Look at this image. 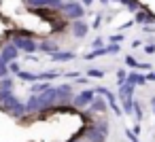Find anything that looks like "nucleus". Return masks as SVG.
Returning a JSON list of instances; mask_svg holds the SVG:
<instances>
[{"label":"nucleus","mask_w":155,"mask_h":142,"mask_svg":"<svg viewBox=\"0 0 155 142\" xmlns=\"http://www.w3.org/2000/svg\"><path fill=\"white\" fill-rule=\"evenodd\" d=\"M0 108L9 115H13V117H24L26 115L24 102H19L11 91H0Z\"/></svg>","instance_id":"1"},{"label":"nucleus","mask_w":155,"mask_h":142,"mask_svg":"<svg viewBox=\"0 0 155 142\" xmlns=\"http://www.w3.org/2000/svg\"><path fill=\"white\" fill-rule=\"evenodd\" d=\"M13 45H15L17 51H24V53H28V55H32V53L38 49V43H36V40L30 36V32H26V30H17V32H15Z\"/></svg>","instance_id":"2"},{"label":"nucleus","mask_w":155,"mask_h":142,"mask_svg":"<svg viewBox=\"0 0 155 142\" xmlns=\"http://www.w3.org/2000/svg\"><path fill=\"white\" fill-rule=\"evenodd\" d=\"M85 134L89 142H104V138L108 136V123H96L89 129H85Z\"/></svg>","instance_id":"3"},{"label":"nucleus","mask_w":155,"mask_h":142,"mask_svg":"<svg viewBox=\"0 0 155 142\" xmlns=\"http://www.w3.org/2000/svg\"><path fill=\"white\" fill-rule=\"evenodd\" d=\"M132 91H134V85H130V83L119 85V100L123 102V112H132V104H134Z\"/></svg>","instance_id":"4"},{"label":"nucleus","mask_w":155,"mask_h":142,"mask_svg":"<svg viewBox=\"0 0 155 142\" xmlns=\"http://www.w3.org/2000/svg\"><path fill=\"white\" fill-rule=\"evenodd\" d=\"M96 98V91L94 89H85V91H81V93H77V95H72V106L74 108H83V106H89V102Z\"/></svg>","instance_id":"5"},{"label":"nucleus","mask_w":155,"mask_h":142,"mask_svg":"<svg viewBox=\"0 0 155 142\" xmlns=\"http://www.w3.org/2000/svg\"><path fill=\"white\" fill-rule=\"evenodd\" d=\"M62 11L72 19V21H77V19H81L83 15H85V9H83V5H79V2H64V7H62Z\"/></svg>","instance_id":"6"},{"label":"nucleus","mask_w":155,"mask_h":142,"mask_svg":"<svg viewBox=\"0 0 155 142\" xmlns=\"http://www.w3.org/2000/svg\"><path fill=\"white\" fill-rule=\"evenodd\" d=\"M26 2L30 5V9H43V7H53L55 11H62L64 7V0H26Z\"/></svg>","instance_id":"7"},{"label":"nucleus","mask_w":155,"mask_h":142,"mask_svg":"<svg viewBox=\"0 0 155 142\" xmlns=\"http://www.w3.org/2000/svg\"><path fill=\"white\" fill-rule=\"evenodd\" d=\"M0 57H2V60L9 64V62H15V60L19 57V51L15 49V45H13V43H7L2 49H0Z\"/></svg>","instance_id":"8"},{"label":"nucleus","mask_w":155,"mask_h":142,"mask_svg":"<svg viewBox=\"0 0 155 142\" xmlns=\"http://www.w3.org/2000/svg\"><path fill=\"white\" fill-rule=\"evenodd\" d=\"M94 91H98V93H102V95H104V100L110 104V110H113L115 115H121V110H119V106H117V100H115V95H113L108 89H104V87H98V89H94Z\"/></svg>","instance_id":"9"},{"label":"nucleus","mask_w":155,"mask_h":142,"mask_svg":"<svg viewBox=\"0 0 155 142\" xmlns=\"http://www.w3.org/2000/svg\"><path fill=\"white\" fill-rule=\"evenodd\" d=\"M87 30H89V26H87L85 21H81V19L72 21V36H74V38H83V36L87 34Z\"/></svg>","instance_id":"10"},{"label":"nucleus","mask_w":155,"mask_h":142,"mask_svg":"<svg viewBox=\"0 0 155 142\" xmlns=\"http://www.w3.org/2000/svg\"><path fill=\"white\" fill-rule=\"evenodd\" d=\"M134 21L140 24V26H144V24H153V21H155V15H151L149 11L140 9V13H136V19H134Z\"/></svg>","instance_id":"11"},{"label":"nucleus","mask_w":155,"mask_h":142,"mask_svg":"<svg viewBox=\"0 0 155 142\" xmlns=\"http://www.w3.org/2000/svg\"><path fill=\"white\" fill-rule=\"evenodd\" d=\"M38 51L55 53V51H60V45H58V43H53V40H45V43H38Z\"/></svg>","instance_id":"12"},{"label":"nucleus","mask_w":155,"mask_h":142,"mask_svg":"<svg viewBox=\"0 0 155 142\" xmlns=\"http://www.w3.org/2000/svg\"><path fill=\"white\" fill-rule=\"evenodd\" d=\"M51 60L53 62H70V60H74V53H70V51H55V53H51Z\"/></svg>","instance_id":"13"},{"label":"nucleus","mask_w":155,"mask_h":142,"mask_svg":"<svg viewBox=\"0 0 155 142\" xmlns=\"http://www.w3.org/2000/svg\"><path fill=\"white\" fill-rule=\"evenodd\" d=\"M125 83H130V85H144V83H147V79H144V74L132 72V74H127V76H125Z\"/></svg>","instance_id":"14"},{"label":"nucleus","mask_w":155,"mask_h":142,"mask_svg":"<svg viewBox=\"0 0 155 142\" xmlns=\"http://www.w3.org/2000/svg\"><path fill=\"white\" fill-rule=\"evenodd\" d=\"M87 108H89L91 112H104V110H106V102H104V100H96V98H94V100L89 102V106H87Z\"/></svg>","instance_id":"15"},{"label":"nucleus","mask_w":155,"mask_h":142,"mask_svg":"<svg viewBox=\"0 0 155 142\" xmlns=\"http://www.w3.org/2000/svg\"><path fill=\"white\" fill-rule=\"evenodd\" d=\"M17 76H19L21 81H28V83H38V74L28 72V70H19V72H17Z\"/></svg>","instance_id":"16"},{"label":"nucleus","mask_w":155,"mask_h":142,"mask_svg":"<svg viewBox=\"0 0 155 142\" xmlns=\"http://www.w3.org/2000/svg\"><path fill=\"white\" fill-rule=\"evenodd\" d=\"M11 89H13V81H11L9 76L0 79V91H11Z\"/></svg>","instance_id":"17"},{"label":"nucleus","mask_w":155,"mask_h":142,"mask_svg":"<svg viewBox=\"0 0 155 142\" xmlns=\"http://www.w3.org/2000/svg\"><path fill=\"white\" fill-rule=\"evenodd\" d=\"M9 74H11V72H9V64L0 57V79H5V76H9Z\"/></svg>","instance_id":"18"},{"label":"nucleus","mask_w":155,"mask_h":142,"mask_svg":"<svg viewBox=\"0 0 155 142\" xmlns=\"http://www.w3.org/2000/svg\"><path fill=\"white\" fill-rule=\"evenodd\" d=\"M60 74L58 72H41L38 74V81H53V79H58Z\"/></svg>","instance_id":"19"},{"label":"nucleus","mask_w":155,"mask_h":142,"mask_svg":"<svg viewBox=\"0 0 155 142\" xmlns=\"http://www.w3.org/2000/svg\"><path fill=\"white\" fill-rule=\"evenodd\" d=\"M87 76H89V79H102V76H104V70L91 68V70H87Z\"/></svg>","instance_id":"20"},{"label":"nucleus","mask_w":155,"mask_h":142,"mask_svg":"<svg viewBox=\"0 0 155 142\" xmlns=\"http://www.w3.org/2000/svg\"><path fill=\"white\" fill-rule=\"evenodd\" d=\"M125 76H127V70L121 68V70L117 72V85H123V83H125Z\"/></svg>","instance_id":"21"},{"label":"nucleus","mask_w":155,"mask_h":142,"mask_svg":"<svg viewBox=\"0 0 155 142\" xmlns=\"http://www.w3.org/2000/svg\"><path fill=\"white\" fill-rule=\"evenodd\" d=\"M125 66H127V68H138V62H136L132 55H125Z\"/></svg>","instance_id":"22"},{"label":"nucleus","mask_w":155,"mask_h":142,"mask_svg":"<svg viewBox=\"0 0 155 142\" xmlns=\"http://www.w3.org/2000/svg\"><path fill=\"white\" fill-rule=\"evenodd\" d=\"M45 89H49V85H45V83H38V85H34V87H32V93H43Z\"/></svg>","instance_id":"23"},{"label":"nucleus","mask_w":155,"mask_h":142,"mask_svg":"<svg viewBox=\"0 0 155 142\" xmlns=\"http://www.w3.org/2000/svg\"><path fill=\"white\" fill-rule=\"evenodd\" d=\"M132 106L136 108V119L140 121V119H142V115H144V112H142V104H140V102H134Z\"/></svg>","instance_id":"24"},{"label":"nucleus","mask_w":155,"mask_h":142,"mask_svg":"<svg viewBox=\"0 0 155 142\" xmlns=\"http://www.w3.org/2000/svg\"><path fill=\"white\" fill-rule=\"evenodd\" d=\"M108 40H110L113 45H117V43H121V40H123V34H115V36H108Z\"/></svg>","instance_id":"25"},{"label":"nucleus","mask_w":155,"mask_h":142,"mask_svg":"<svg viewBox=\"0 0 155 142\" xmlns=\"http://www.w3.org/2000/svg\"><path fill=\"white\" fill-rule=\"evenodd\" d=\"M102 45H104V40H102V38H96V40L91 43V47H94V49H100Z\"/></svg>","instance_id":"26"},{"label":"nucleus","mask_w":155,"mask_h":142,"mask_svg":"<svg viewBox=\"0 0 155 142\" xmlns=\"http://www.w3.org/2000/svg\"><path fill=\"white\" fill-rule=\"evenodd\" d=\"M144 53H155V43L153 45H144Z\"/></svg>","instance_id":"27"},{"label":"nucleus","mask_w":155,"mask_h":142,"mask_svg":"<svg viewBox=\"0 0 155 142\" xmlns=\"http://www.w3.org/2000/svg\"><path fill=\"white\" fill-rule=\"evenodd\" d=\"M144 79H147V81H151V83H155V72H149Z\"/></svg>","instance_id":"28"},{"label":"nucleus","mask_w":155,"mask_h":142,"mask_svg":"<svg viewBox=\"0 0 155 142\" xmlns=\"http://www.w3.org/2000/svg\"><path fill=\"white\" fill-rule=\"evenodd\" d=\"M91 2H94V0H83V5H87V7H89Z\"/></svg>","instance_id":"29"},{"label":"nucleus","mask_w":155,"mask_h":142,"mask_svg":"<svg viewBox=\"0 0 155 142\" xmlns=\"http://www.w3.org/2000/svg\"><path fill=\"white\" fill-rule=\"evenodd\" d=\"M151 102H153V112H155V98H153V100H151Z\"/></svg>","instance_id":"30"},{"label":"nucleus","mask_w":155,"mask_h":142,"mask_svg":"<svg viewBox=\"0 0 155 142\" xmlns=\"http://www.w3.org/2000/svg\"><path fill=\"white\" fill-rule=\"evenodd\" d=\"M100 2H102V5H108V0H100Z\"/></svg>","instance_id":"31"}]
</instances>
